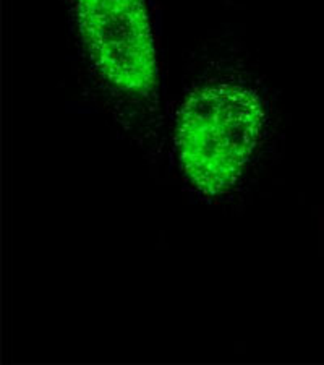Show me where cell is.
Here are the masks:
<instances>
[{
	"label": "cell",
	"mask_w": 324,
	"mask_h": 365,
	"mask_svg": "<svg viewBox=\"0 0 324 365\" xmlns=\"http://www.w3.org/2000/svg\"><path fill=\"white\" fill-rule=\"evenodd\" d=\"M264 125V108L250 88L219 83L193 91L175 130L180 168L190 184L216 197L240 179Z\"/></svg>",
	"instance_id": "obj_1"
},
{
	"label": "cell",
	"mask_w": 324,
	"mask_h": 365,
	"mask_svg": "<svg viewBox=\"0 0 324 365\" xmlns=\"http://www.w3.org/2000/svg\"><path fill=\"white\" fill-rule=\"evenodd\" d=\"M88 51L117 90L146 94L156 86L157 58L145 0H76Z\"/></svg>",
	"instance_id": "obj_2"
}]
</instances>
